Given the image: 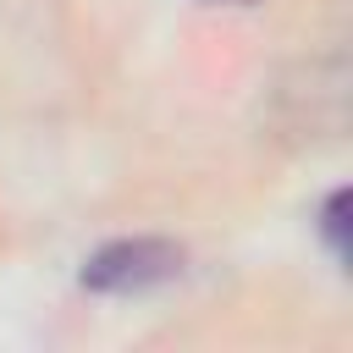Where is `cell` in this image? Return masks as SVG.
Here are the masks:
<instances>
[{"instance_id": "1", "label": "cell", "mask_w": 353, "mask_h": 353, "mask_svg": "<svg viewBox=\"0 0 353 353\" xmlns=\"http://www.w3.org/2000/svg\"><path fill=\"white\" fill-rule=\"evenodd\" d=\"M176 270H182V248L176 243H165V237H127V243L99 248L83 265V287H94V292H149V287L171 281Z\"/></svg>"}, {"instance_id": "2", "label": "cell", "mask_w": 353, "mask_h": 353, "mask_svg": "<svg viewBox=\"0 0 353 353\" xmlns=\"http://www.w3.org/2000/svg\"><path fill=\"white\" fill-rule=\"evenodd\" d=\"M320 232L331 237V254L347 259V193H342V188L325 199V210H320Z\"/></svg>"}]
</instances>
